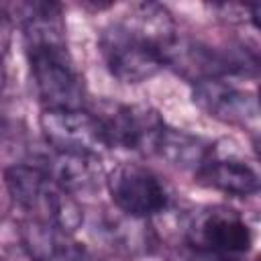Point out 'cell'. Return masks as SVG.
Returning <instances> with one entry per match:
<instances>
[{
	"instance_id": "obj_1",
	"label": "cell",
	"mask_w": 261,
	"mask_h": 261,
	"mask_svg": "<svg viewBox=\"0 0 261 261\" xmlns=\"http://www.w3.org/2000/svg\"><path fill=\"white\" fill-rule=\"evenodd\" d=\"M177 39L171 14L159 4L143 2L130 6L122 20L102 31L100 49L116 80L139 84L165 65L167 53Z\"/></svg>"
},
{
	"instance_id": "obj_2",
	"label": "cell",
	"mask_w": 261,
	"mask_h": 261,
	"mask_svg": "<svg viewBox=\"0 0 261 261\" xmlns=\"http://www.w3.org/2000/svg\"><path fill=\"white\" fill-rule=\"evenodd\" d=\"M24 47L31 73L45 108H82L84 84L63 39L57 4H22Z\"/></svg>"
},
{
	"instance_id": "obj_3",
	"label": "cell",
	"mask_w": 261,
	"mask_h": 261,
	"mask_svg": "<svg viewBox=\"0 0 261 261\" xmlns=\"http://www.w3.org/2000/svg\"><path fill=\"white\" fill-rule=\"evenodd\" d=\"M10 198L24 212V218L73 232L84 222L77 200L35 165H12L4 171Z\"/></svg>"
},
{
	"instance_id": "obj_4",
	"label": "cell",
	"mask_w": 261,
	"mask_h": 261,
	"mask_svg": "<svg viewBox=\"0 0 261 261\" xmlns=\"http://www.w3.org/2000/svg\"><path fill=\"white\" fill-rule=\"evenodd\" d=\"M96 116L104 128L108 147L137 153H157L167 128L163 118L147 106L104 104Z\"/></svg>"
},
{
	"instance_id": "obj_5",
	"label": "cell",
	"mask_w": 261,
	"mask_h": 261,
	"mask_svg": "<svg viewBox=\"0 0 261 261\" xmlns=\"http://www.w3.org/2000/svg\"><path fill=\"white\" fill-rule=\"evenodd\" d=\"M39 124L53 149L94 157L110 149L98 116L84 108H45Z\"/></svg>"
},
{
	"instance_id": "obj_6",
	"label": "cell",
	"mask_w": 261,
	"mask_h": 261,
	"mask_svg": "<svg viewBox=\"0 0 261 261\" xmlns=\"http://www.w3.org/2000/svg\"><path fill=\"white\" fill-rule=\"evenodd\" d=\"M106 188L114 206L137 218H149L169 206V194L163 181L147 167L120 163L106 175Z\"/></svg>"
},
{
	"instance_id": "obj_7",
	"label": "cell",
	"mask_w": 261,
	"mask_h": 261,
	"mask_svg": "<svg viewBox=\"0 0 261 261\" xmlns=\"http://www.w3.org/2000/svg\"><path fill=\"white\" fill-rule=\"evenodd\" d=\"M188 243L192 247L243 255L251 249V230L239 212L226 206H214L198 212L188 226Z\"/></svg>"
},
{
	"instance_id": "obj_8",
	"label": "cell",
	"mask_w": 261,
	"mask_h": 261,
	"mask_svg": "<svg viewBox=\"0 0 261 261\" xmlns=\"http://www.w3.org/2000/svg\"><path fill=\"white\" fill-rule=\"evenodd\" d=\"M218 145H208L204 159L196 169L200 184L220 190L228 196H251L259 190V173L251 163H247L234 149Z\"/></svg>"
},
{
	"instance_id": "obj_9",
	"label": "cell",
	"mask_w": 261,
	"mask_h": 261,
	"mask_svg": "<svg viewBox=\"0 0 261 261\" xmlns=\"http://www.w3.org/2000/svg\"><path fill=\"white\" fill-rule=\"evenodd\" d=\"M194 102L210 116L239 126H255L259 120L257 98L234 86L226 77H210L196 82Z\"/></svg>"
},
{
	"instance_id": "obj_10",
	"label": "cell",
	"mask_w": 261,
	"mask_h": 261,
	"mask_svg": "<svg viewBox=\"0 0 261 261\" xmlns=\"http://www.w3.org/2000/svg\"><path fill=\"white\" fill-rule=\"evenodd\" d=\"M41 171H45L55 184H59L71 196L75 194H92L100 181L104 179L100 157L59 151L47 145V151L33 163Z\"/></svg>"
},
{
	"instance_id": "obj_11",
	"label": "cell",
	"mask_w": 261,
	"mask_h": 261,
	"mask_svg": "<svg viewBox=\"0 0 261 261\" xmlns=\"http://www.w3.org/2000/svg\"><path fill=\"white\" fill-rule=\"evenodd\" d=\"M18 239L31 261H96L69 232L45 222L22 218L18 224Z\"/></svg>"
},
{
	"instance_id": "obj_12",
	"label": "cell",
	"mask_w": 261,
	"mask_h": 261,
	"mask_svg": "<svg viewBox=\"0 0 261 261\" xmlns=\"http://www.w3.org/2000/svg\"><path fill=\"white\" fill-rule=\"evenodd\" d=\"M106 232H108L110 241L126 253L145 251L153 243V234L147 226V218L128 216L120 210L114 218L106 220Z\"/></svg>"
},
{
	"instance_id": "obj_13",
	"label": "cell",
	"mask_w": 261,
	"mask_h": 261,
	"mask_svg": "<svg viewBox=\"0 0 261 261\" xmlns=\"http://www.w3.org/2000/svg\"><path fill=\"white\" fill-rule=\"evenodd\" d=\"M169 261H243L239 255H228V253H218V251H208L200 247L186 245L184 249L175 251Z\"/></svg>"
},
{
	"instance_id": "obj_14",
	"label": "cell",
	"mask_w": 261,
	"mask_h": 261,
	"mask_svg": "<svg viewBox=\"0 0 261 261\" xmlns=\"http://www.w3.org/2000/svg\"><path fill=\"white\" fill-rule=\"evenodd\" d=\"M8 41H10V18L6 12L0 10V63H2V55L8 47Z\"/></svg>"
}]
</instances>
